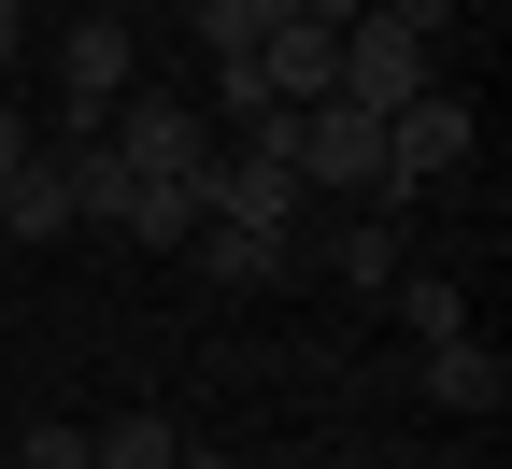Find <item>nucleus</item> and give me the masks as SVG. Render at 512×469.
Wrapping results in <instances>:
<instances>
[{
	"mask_svg": "<svg viewBox=\"0 0 512 469\" xmlns=\"http://www.w3.org/2000/svg\"><path fill=\"white\" fill-rule=\"evenodd\" d=\"M427 86H441V43L384 29V15H356V29H342V72H328V100H356V114H399V100H427Z\"/></svg>",
	"mask_w": 512,
	"mask_h": 469,
	"instance_id": "obj_3",
	"label": "nucleus"
},
{
	"mask_svg": "<svg viewBox=\"0 0 512 469\" xmlns=\"http://www.w3.org/2000/svg\"><path fill=\"white\" fill-rule=\"evenodd\" d=\"M470 100L456 86H427V100H399V114H384V199H413V185H441V171H456L470 157Z\"/></svg>",
	"mask_w": 512,
	"mask_h": 469,
	"instance_id": "obj_4",
	"label": "nucleus"
},
{
	"mask_svg": "<svg viewBox=\"0 0 512 469\" xmlns=\"http://www.w3.org/2000/svg\"><path fill=\"white\" fill-rule=\"evenodd\" d=\"M128 72H143V43H128V15H86L72 43H57V128H114Z\"/></svg>",
	"mask_w": 512,
	"mask_h": 469,
	"instance_id": "obj_5",
	"label": "nucleus"
},
{
	"mask_svg": "<svg viewBox=\"0 0 512 469\" xmlns=\"http://www.w3.org/2000/svg\"><path fill=\"white\" fill-rule=\"evenodd\" d=\"M285 157H299L313 199H384V114L313 100V114H285Z\"/></svg>",
	"mask_w": 512,
	"mask_h": 469,
	"instance_id": "obj_2",
	"label": "nucleus"
},
{
	"mask_svg": "<svg viewBox=\"0 0 512 469\" xmlns=\"http://www.w3.org/2000/svg\"><path fill=\"white\" fill-rule=\"evenodd\" d=\"M370 15H384V29H413V43H441V29L470 15V0H370Z\"/></svg>",
	"mask_w": 512,
	"mask_h": 469,
	"instance_id": "obj_16",
	"label": "nucleus"
},
{
	"mask_svg": "<svg viewBox=\"0 0 512 469\" xmlns=\"http://www.w3.org/2000/svg\"><path fill=\"white\" fill-rule=\"evenodd\" d=\"M171 441H185V427H157V413H114V427H86V455H100V469H171Z\"/></svg>",
	"mask_w": 512,
	"mask_h": 469,
	"instance_id": "obj_13",
	"label": "nucleus"
},
{
	"mask_svg": "<svg viewBox=\"0 0 512 469\" xmlns=\"http://www.w3.org/2000/svg\"><path fill=\"white\" fill-rule=\"evenodd\" d=\"M0 469H15V455H0Z\"/></svg>",
	"mask_w": 512,
	"mask_h": 469,
	"instance_id": "obj_20",
	"label": "nucleus"
},
{
	"mask_svg": "<svg viewBox=\"0 0 512 469\" xmlns=\"http://www.w3.org/2000/svg\"><path fill=\"white\" fill-rule=\"evenodd\" d=\"M328 285L384 299V285H399V228H356V242H328Z\"/></svg>",
	"mask_w": 512,
	"mask_h": 469,
	"instance_id": "obj_14",
	"label": "nucleus"
},
{
	"mask_svg": "<svg viewBox=\"0 0 512 469\" xmlns=\"http://www.w3.org/2000/svg\"><path fill=\"white\" fill-rule=\"evenodd\" d=\"M328 72H342V43L328 29H271V43H256V86H271V114H313V100H328Z\"/></svg>",
	"mask_w": 512,
	"mask_h": 469,
	"instance_id": "obj_6",
	"label": "nucleus"
},
{
	"mask_svg": "<svg viewBox=\"0 0 512 469\" xmlns=\"http://www.w3.org/2000/svg\"><path fill=\"white\" fill-rule=\"evenodd\" d=\"M185 29H200L214 57H256V43L285 29V0H185Z\"/></svg>",
	"mask_w": 512,
	"mask_h": 469,
	"instance_id": "obj_10",
	"label": "nucleus"
},
{
	"mask_svg": "<svg viewBox=\"0 0 512 469\" xmlns=\"http://www.w3.org/2000/svg\"><path fill=\"white\" fill-rule=\"evenodd\" d=\"M100 143L128 157V171H143V185H200L228 143H214V114L200 100H171V86H143V100H114V128H100Z\"/></svg>",
	"mask_w": 512,
	"mask_h": 469,
	"instance_id": "obj_1",
	"label": "nucleus"
},
{
	"mask_svg": "<svg viewBox=\"0 0 512 469\" xmlns=\"http://www.w3.org/2000/svg\"><path fill=\"white\" fill-rule=\"evenodd\" d=\"M171 469H242V455H214V441H171Z\"/></svg>",
	"mask_w": 512,
	"mask_h": 469,
	"instance_id": "obj_18",
	"label": "nucleus"
},
{
	"mask_svg": "<svg viewBox=\"0 0 512 469\" xmlns=\"http://www.w3.org/2000/svg\"><path fill=\"white\" fill-rule=\"evenodd\" d=\"M15 469H100V455H86V427H29V441H15Z\"/></svg>",
	"mask_w": 512,
	"mask_h": 469,
	"instance_id": "obj_15",
	"label": "nucleus"
},
{
	"mask_svg": "<svg viewBox=\"0 0 512 469\" xmlns=\"http://www.w3.org/2000/svg\"><path fill=\"white\" fill-rule=\"evenodd\" d=\"M15 43H29V0H0V57H15Z\"/></svg>",
	"mask_w": 512,
	"mask_h": 469,
	"instance_id": "obj_19",
	"label": "nucleus"
},
{
	"mask_svg": "<svg viewBox=\"0 0 512 469\" xmlns=\"http://www.w3.org/2000/svg\"><path fill=\"white\" fill-rule=\"evenodd\" d=\"M185 256H200L214 285H285V271H299V242H285V228H200Z\"/></svg>",
	"mask_w": 512,
	"mask_h": 469,
	"instance_id": "obj_9",
	"label": "nucleus"
},
{
	"mask_svg": "<svg viewBox=\"0 0 512 469\" xmlns=\"http://www.w3.org/2000/svg\"><path fill=\"white\" fill-rule=\"evenodd\" d=\"M29 143H43V128H29V114H15V100H0V171H15V157H29Z\"/></svg>",
	"mask_w": 512,
	"mask_h": 469,
	"instance_id": "obj_17",
	"label": "nucleus"
},
{
	"mask_svg": "<svg viewBox=\"0 0 512 469\" xmlns=\"http://www.w3.org/2000/svg\"><path fill=\"white\" fill-rule=\"evenodd\" d=\"M0 242H72V185H57V157H43V143L0 171Z\"/></svg>",
	"mask_w": 512,
	"mask_h": 469,
	"instance_id": "obj_7",
	"label": "nucleus"
},
{
	"mask_svg": "<svg viewBox=\"0 0 512 469\" xmlns=\"http://www.w3.org/2000/svg\"><path fill=\"white\" fill-rule=\"evenodd\" d=\"M384 299H399V327H413V342H470V299L441 285V271H399Z\"/></svg>",
	"mask_w": 512,
	"mask_h": 469,
	"instance_id": "obj_11",
	"label": "nucleus"
},
{
	"mask_svg": "<svg viewBox=\"0 0 512 469\" xmlns=\"http://www.w3.org/2000/svg\"><path fill=\"white\" fill-rule=\"evenodd\" d=\"M413 384L441 398V413H498V398H512V356H484V342H427Z\"/></svg>",
	"mask_w": 512,
	"mask_h": 469,
	"instance_id": "obj_8",
	"label": "nucleus"
},
{
	"mask_svg": "<svg viewBox=\"0 0 512 469\" xmlns=\"http://www.w3.org/2000/svg\"><path fill=\"white\" fill-rule=\"evenodd\" d=\"M128 242H200V199H185V185H143V171H128V214H114Z\"/></svg>",
	"mask_w": 512,
	"mask_h": 469,
	"instance_id": "obj_12",
	"label": "nucleus"
}]
</instances>
